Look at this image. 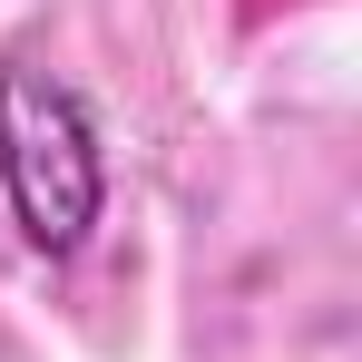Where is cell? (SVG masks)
I'll return each mask as SVG.
<instances>
[{
  "label": "cell",
  "mask_w": 362,
  "mask_h": 362,
  "mask_svg": "<svg viewBox=\"0 0 362 362\" xmlns=\"http://www.w3.org/2000/svg\"><path fill=\"white\" fill-rule=\"evenodd\" d=\"M0 186H10L30 255L49 264H69L108 216V157H98L88 98L40 59H0Z\"/></svg>",
  "instance_id": "1"
}]
</instances>
